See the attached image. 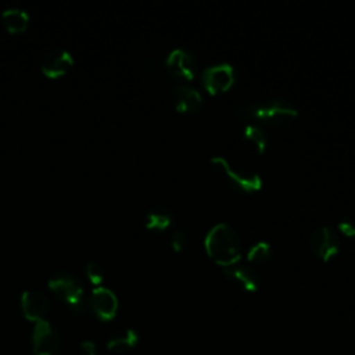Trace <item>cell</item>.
Segmentation results:
<instances>
[{
    "mask_svg": "<svg viewBox=\"0 0 355 355\" xmlns=\"http://www.w3.org/2000/svg\"><path fill=\"white\" fill-rule=\"evenodd\" d=\"M172 100L178 112L182 114H194L202 107L200 92L187 83H176L172 87Z\"/></svg>",
    "mask_w": 355,
    "mask_h": 355,
    "instance_id": "cell-13",
    "label": "cell"
},
{
    "mask_svg": "<svg viewBox=\"0 0 355 355\" xmlns=\"http://www.w3.org/2000/svg\"><path fill=\"white\" fill-rule=\"evenodd\" d=\"M80 347L86 355H103V354H100L97 345L93 341H83L80 344Z\"/></svg>",
    "mask_w": 355,
    "mask_h": 355,
    "instance_id": "cell-22",
    "label": "cell"
},
{
    "mask_svg": "<svg viewBox=\"0 0 355 355\" xmlns=\"http://www.w3.org/2000/svg\"><path fill=\"white\" fill-rule=\"evenodd\" d=\"M139 343V336L133 329H121L112 333L107 341V348L112 352H128Z\"/></svg>",
    "mask_w": 355,
    "mask_h": 355,
    "instance_id": "cell-15",
    "label": "cell"
},
{
    "mask_svg": "<svg viewBox=\"0 0 355 355\" xmlns=\"http://www.w3.org/2000/svg\"><path fill=\"white\" fill-rule=\"evenodd\" d=\"M204 89L211 96H218L227 92L236 82L234 68L230 64L222 62L208 67L201 76Z\"/></svg>",
    "mask_w": 355,
    "mask_h": 355,
    "instance_id": "cell-5",
    "label": "cell"
},
{
    "mask_svg": "<svg viewBox=\"0 0 355 355\" xmlns=\"http://www.w3.org/2000/svg\"><path fill=\"white\" fill-rule=\"evenodd\" d=\"M49 287L75 312L85 309V290L80 280L69 272H55L49 279Z\"/></svg>",
    "mask_w": 355,
    "mask_h": 355,
    "instance_id": "cell-4",
    "label": "cell"
},
{
    "mask_svg": "<svg viewBox=\"0 0 355 355\" xmlns=\"http://www.w3.org/2000/svg\"><path fill=\"white\" fill-rule=\"evenodd\" d=\"M241 140H243L244 147L255 155H262L266 150L268 137H266V133L263 132V129L258 125H252V123L245 125L244 130H243Z\"/></svg>",
    "mask_w": 355,
    "mask_h": 355,
    "instance_id": "cell-14",
    "label": "cell"
},
{
    "mask_svg": "<svg viewBox=\"0 0 355 355\" xmlns=\"http://www.w3.org/2000/svg\"><path fill=\"white\" fill-rule=\"evenodd\" d=\"M72 64V54L62 47H57L51 49L49 53L44 54L40 62V69L49 78H58L64 75Z\"/></svg>",
    "mask_w": 355,
    "mask_h": 355,
    "instance_id": "cell-12",
    "label": "cell"
},
{
    "mask_svg": "<svg viewBox=\"0 0 355 355\" xmlns=\"http://www.w3.org/2000/svg\"><path fill=\"white\" fill-rule=\"evenodd\" d=\"M309 248L318 259L329 262L340 251V239L330 226H320L311 234Z\"/></svg>",
    "mask_w": 355,
    "mask_h": 355,
    "instance_id": "cell-6",
    "label": "cell"
},
{
    "mask_svg": "<svg viewBox=\"0 0 355 355\" xmlns=\"http://www.w3.org/2000/svg\"><path fill=\"white\" fill-rule=\"evenodd\" d=\"M204 247L208 257L222 268L237 263L241 257L240 237L227 223L212 226L204 239Z\"/></svg>",
    "mask_w": 355,
    "mask_h": 355,
    "instance_id": "cell-2",
    "label": "cell"
},
{
    "mask_svg": "<svg viewBox=\"0 0 355 355\" xmlns=\"http://www.w3.org/2000/svg\"><path fill=\"white\" fill-rule=\"evenodd\" d=\"M225 277L233 284L239 286L244 291H257L261 284V275L252 265L234 263L227 268H223Z\"/></svg>",
    "mask_w": 355,
    "mask_h": 355,
    "instance_id": "cell-10",
    "label": "cell"
},
{
    "mask_svg": "<svg viewBox=\"0 0 355 355\" xmlns=\"http://www.w3.org/2000/svg\"><path fill=\"white\" fill-rule=\"evenodd\" d=\"M245 125H263L272 129H286L298 118V110L287 100L273 98L262 103H243L234 111Z\"/></svg>",
    "mask_w": 355,
    "mask_h": 355,
    "instance_id": "cell-1",
    "label": "cell"
},
{
    "mask_svg": "<svg viewBox=\"0 0 355 355\" xmlns=\"http://www.w3.org/2000/svg\"><path fill=\"white\" fill-rule=\"evenodd\" d=\"M190 244V237L186 230H175L171 236V247L175 252H182L184 251Z\"/></svg>",
    "mask_w": 355,
    "mask_h": 355,
    "instance_id": "cell-19",
    "label": "cell"
},
{
    "mask_svg": "<svg viewBox=\"0 0 355 355\" xmlns=\"http://www.w3.org/2000/svg\"><path fill=\"white\" fill-rule=\"evenodd\" d=\"M21 308L26 319L32 322L46 320V316L50 309L49 298L40 290H25L21 295Z\"/></svg>",
    "mask_w": 355,
    "mask_h": 355,
    "instance_id": "cell-9",
    "label": "cell"
},
{
    "mask_svg": "<svg viewBox=\"0 0 355 355\" xmlns=\"http://www.w3.org/2000/svg\"><path fill=\"white\" fill-rule=\"evenodd\" d=\"M86 275H87V277L90 279L92 283L100 284L103 282V277H104V269L98 262L90 261L86 265Z\"/></svg>",
    "mask_w": 355,
    "mask_h": 355,
    "instance_id": "cell-20",
    "label": "cell"
},
{
    "mask_svg": "<svg viewBox=\"0 0 355 355\" xmlns=\"http://www.w3.org/2000/svg\"><path fill=\"white\" fill-rule=\"evenodd\" d=\"M32 341L36 355H58L61 352L60 336L49 320L35 323Z\"/></svg>",
    "mask_w": 355,
    "mask_h": 355,
    "instance_id": "cell-7",
    "label": "cell"
},
{
    "mask_svg": "<svg viewBox=\"0 0 355 355\" xmlns=\"http://www.w3.org/2000/svg\"><path fill=\"white\" fill-rule=\"evenodd\" d=\"M1 21L8 32L18 33L26 29L29 22V15L25 10L12 7V8H6L1 12Z\"/></svg>",
    "mask_w": 355,
    "mask_h": 355,
    "instance_id": "cell-17",
    "label": "cell"
},
{
    "mask_svg": "<svg viewBox=\"0 0 355 355\" xmlns=\"http://www.w3.org/2000/svg\"><path fill=\"white\" fill-rule=\"evenodd\" d=\"M341 234L349 239H355V215H345L337 225Z\"/></svg>",
    "mask_w": 355,
    "mask_h": 355,
    "instance_id": "cell-21",
    "label": "cell"
},
{
    "mask_svg": "<svg viewBox=\"0 0 355 355\" xmlns=\"http://www.w3.org/2000/svg\"><path fill=\"white\" fill-rule=\"evenodd\" d=\"M58 355H75V354H65V352H60Z\"/></svg>",
    "mask_w": 355,
    "mask_h": 355,
    "instance_id": "cell-23",
    "label": "cell"
},
{
    "mask_svg": "<svg viewBox=\"0 0 355 355\" xmlns=\"http://www.w3.org/2000/svg\"><path fill=\"white\" fill-rule=\"evenodd\" d=\"M173 220V214L169 208L164 205H155L147 211L144 216V225L150 230L164 232L166 230Z\"/></svg>",
    "mask_w": 355,
    "mask_h": 355,
    "instance_id": "cell-16",
    "label": "cell"
},
{
    "mask_svg": "<svg viewBox=\"0 0 355 355\" xmlns=\"http://www.w3.org/2000/svg\"><path fill=\"white\" fill-rule=\"evenodd\" d=\"M209 164L216 175H219L232 189L240 193L251 194L259 191L262 187V179L257 172L234 166L223 157H214L209 159Z\"/></svg>",
    "mask_w": 355,
    "mask_h": 355,
    "instance_id": "cell-3",
    "label": "cell"
},
{
    "mask_svg": "<svg viewBox=\"0 0 355 355\" xmlns=\"http://www.w3.org/2000/svg\"><path fill=\"white\" fill-rule=\"evenodd\" d=\"M165 68L179 83L191 82L196 76V61L184 49L172 50L165 60Z\"/></svg>",
    "mask_w": 355,
    "mask_h": 355,
    "instance_id": "cell-8",
    "label": "cell"
},
{
    "mask_svg": "<svg viewBox=\"0 0 355 355\" xmlns=\"http://www.w3.org/2000/svg\"><path fill=\"white\" fill-rule=\"evenodd\" d=\"M89 304L92 311L97 315V318L103 320H110L115 316L118 311V298L112 290L97 286L92 290Z\"/></svg>",
    "mask_w": 355,
    "mask_h": 355,
    "instance_id": "cell-11",
    "label": "cell"
},
{
    "mask_svg": "<svg viewBox=\"0 0 355 355\" xmlns=\"http://www.w3.org/2000/svg\"><path fill=\"white\" fill-rule=\"evenodd\" d=\"M272 258V247L268 241H257L247 251V261L250 265H263Z\"/></svg>",
    "mask_w": 355,
    "mask_h": 355,
    "instance_id": "cell-18",
    "label": "cell"
}]
</instances>
